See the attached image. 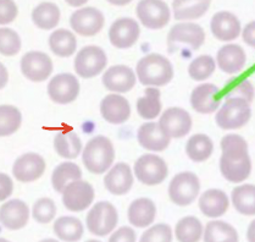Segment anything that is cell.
Returning a JSON list of instances; mask_svg holds the SVG:
<instances>
[{"label": "cell", "mask_w": 255, "mask_h": 242, "mask_svg": "<svg viewBox=\"0 0 255 242\" xmlns=\"http://www.w3.org/2000/svg\"><path fill=\"white\" fill-rule=\"evenodd\" d=\"M211 0H173L172 13L181 22H192L208 12Z\"/></svg>", "instance_id": "obj_28"}, {"label": "cell", "mask_w": 255, "mask_h": 242, "mask_svg": "<svg viewBox=\"0 0 255 242\" xmlns=\"http://www.w3.org/2000/svg\"><path fill=\"white\" fill-rule=\"evenodd\" d=\"M220 171L227 181L233 184H241L251 176L252 159L248 143L242 136L231 133L221 140Z\"/></svg>", "instance_id": "obj_1"}, {"label": "cell", "mask_w": 255, "mask_h": 242, "mask_svg": "<svg viewBox=\"0 0 255 242\" xmlns=\"http://www.w3.org/2000/svg\"><path fill=\"white\" fill-rule=\"evenodd\" d=\"M137 140L146 151L162 152L170 146L171 138L160 127L159 122H145L138 129Z\"/></svg>", "instance_id": "obj_24"}, {"label": "cell", "mask_w": 255, "mask_h": 242, "mask_svg": "<svg viewBox=\"0 0 255 242\" xmlns=\"http://www.w3.org/2000/svg\"><path fill=\"white\" fill-rule=\"evenodd\" d=\"M53 229L56 238L64 242H78L85 234L82 222L76 217L70 216H64L56 219Z\"/></svg>", "instance_id": "obj_29"}, {"label": "cell", "mask_w": 255, "mask_h": 242, "mask_svg": "<svg viewBox=\"0 0 255 242\" xmlns=\"http://www.w3.org/2000/svg\"><path fill=\"white\" fill-rule=\"evenodd\" d=\"M247 240L248 242H255V219L249 224L247 230Z\"/></svg>", "instance_id": "obj_50"}, {"label": "cell", "mask_w": 255, "mask_h": 242, "mask_svg": "<svg viewBox=\"0 0 255 242\" xmlns=\"http://www.w3.org/2000/svg\"><path fill=\"white\" fill-rule=\"evenodd\" d=\"M108 2H110L111 5H115V6H125V5L129 4L132 0H107Z\"/></svg>", "instance_id": "obj_52"}, {"label": "cell", "mask_w": 255, "mask_h": 242, "mask_svg": "<svg viewBox=\"0 0 255 242\" xmlns=\"http://www.w3.org/2000/svg\"><path fill=\"white\" fill-rule=\"evenodd\" d=\"M13 192V182L7 174L0 173V202L7 200Z\"/></svg>", "instance_id": "obj_47"}, {"label": "cell", "mask_w": 255, "mask_h": 242, "mask_svg": "<svg viewBox=\"0 0 255 242\" xmlns=\"http://www.w3.org/2000/svg\"><path fill=\"white\" fill-rule=\"evenodd\" d=\"M105 23V17L96 7H81L70 17V26L82 37H93L99 33Z\"/></svg>", "instance_id": "obj_13"}, {"label": "cell", "mask_w": 255, "mask_h": 242, "mask_svg": "<svg viewBox=\"0 0 255 242\" xmlns=\"http://www.w3.org/2000/svg\"><path fill=\"white\" fill-rule=\"evenodd\" d=\"M225 99H243L246 102L252 103L255 97V88L252 85L251 81L242 80L236 86L231 87L229 91L225 93Z\"/></svg>", "instance_id": "obj_44"}, {"label": "cell", "mask_w": 255, "mask_h": 242, "mask_svg": "<svg viewBox=\"0 0 255 242\" xmlns=\"http://www.w3.org/2000/svg\"><path fill=\"white\" fill-rule=\"evenodd\" d=\"M80 81L72 73H59L49 81L48 96L56 104H70L80 94Z\"/></svg>", "instance_id": "obj_11"}, {"label": "cell", "mask_w": 255, "mask_h": 242, "mask_svg": "<svg viewBox=\"0 0 255 242\" xmlns=\"http://www.w3.org/2000/svg\"><path fill=\"white\" fill-rule=\"evenodd\" d=\"M173 233L170 225L155 224L146 229L140 236L139 242H172Z\"/></svg>", "instance_id": "obj_43"}, {"label": "cell", "mask_w": 255, "mask_h": 242, "mask_svg": "<svg viewBox=\"0 0 255 242\" xmlns=\"http://www.w3.org/2000/svg\"><path fill=\"white\" fill-rule=\"evenodd\" d=\"M31 211L21 200H10L0 207V224L7 230H21L28 224Z\"/></svg>", "instance_id": "obj_20"}, {"label": "cell", "mask_w": 255, "mask_h": 242, "mask_svg": "<svg viewBox=\"0 0 255 242\" xmlns=\"http://www.w3.org/2000/svg\"><path fill=\"white\" fill-rule=\"evenodd\" d=\"M20 69L27 80L32 82H43L53 73V61L48 54L32 50L22 56Z\"/></svg>", "instance_id": "obj_12"}, {"label": "cell", "mask_w": 255, "mask_h": 242, "mask_svg": "<svg viewBox=\"0 0 255 242\" xmlns=\"http://www.w3.org/2000/svg\"><path fill=\"white\" fill-rule=\"evenodd\" d=\"M221 96L218 86L203 83L197 86L191 94L192 108L199 114H211L219 110Z\"/></svg>", "instance_id": "obj_23"}, {"label": "cell", "mask_w": 255, "mask_h": 242, "mask_svg": "<svg viewBox=\"0 0 255 242\" xmlns=\"http://www.w3.org/2000/svg\"><path fill=\"white\" fill-rule=\"evenodd\" d=\"M86 242H102V241H99V240H88V241H86Z\"/></svg>", "instance_id": "obj_55"}, {"label": "cell", "mask_w": 255, "mask_h": 242, "mask_svg": "<svg viewBox=\"0 0 255 242\" xmlns=\"http://www.w3.org/2000/svg\"><path fill=\"white\" fill-rule=\"evenodd\" d=\"M61 12L56 4L50 1L40 2L32 11V21L38 28L49 31L58 26L60 22Z\"/></svg>", "instance_id": "obj_33"}, {"label": "cell", "mask_w": 255, "mask_h": 242, "mask_svg": "<svg viewBox=\"0 0 255 242\" xmlns=\"http://www.w3.org/2000/svg\"><path fill=\"white\" fill-rule=\"evenodd\" d=\"M214 142L208 135L197 133L189 137L186 143L187 157L195 163H202L213 156Z\"/></svg>", "instance_id": "obj_35"}, {"label": "cell", "mask_w": 255, "mask_h": 242, "mask_svg": "<svg viewBox=\"0 0 255 242\" xmlns=\"http://www.w3.org/2000/svg\"><path fill=\"white\" fill-rule=\"evenodd\" d=\"M135 15L145 28L153 31L164 28L171 20V10L164 0H140Z\"/></svg>", "instance_id": "obj_8"}, {"label": "cell", "mask_w": 255, "mask_h": 242, "mask_svg": "<svg viewBox=\"0 0 255 242\" xmlns=\"http://www.w3.org/2000/svg\"><path fill=\"white\" fill-rule=\"evenodd\" d=\"M65 1H66L67 4L72 7H80V6H82V5L87 4V2H88V0H65Z\"/></svg>", "instance_id": "obj_51"}, {"label": "cell", "mask_w": 255, "mask_h": 242, "mask_svg": "<svg viewBox=\"0 0 255 242\" xmlns=\"http://www.w3.org/2000/svg\"><path fill=\"white\" fill-rule=\"evenodd\" d=\"M108 65L105 51L97 45H87L75 58V71L81 78H93L104 71Z\"/></svg>", "instance_id": "obj_9"}, {"label": "cell", "mask_w": 255, "mask_h": 242, "mask_svg": "<svg viewBox=\"0 0 255 242\" xmlns=\"http://www.w3.org/2000/svg\"><path fill=\"white\" fill-rule=\"evenodd\" d=\"M138 81L146 87H162L173 78V66L166 56L161 54H148L135 66Z\"/></svg>", "instance_id": "obj_2"}, {"label": "cell", "mask_w": 255, "mask_h": 242, "mask_svg": "<svg viewBox=\"0 0 255 242\" xmlns=\"http://www.w3.org/2000/svg\"><path fill=\"white\" fill-rule=\"evenodd\" d=\"M216 69V61L210 55H200L192 60L188 66V75L194 81H204L213 75Z\"/></svg>", "instance_id": "obj_40"}, {"label": "cell", "mask_w": 255, "mask_h": 242, "mask_svg": "<svg viewBox=\"0 0 255 242\" xmlns=\"http://www.w3.org/2000/svg\"><path fill=\"white\" fill-rule=\"evenodd\" d=\"M205 42V32L200 24L194 22H178L171 27L167 34V45L173 51L180 45H188L198 50Z\"/></svg>", "instance_id": "obj_10"}, {"label": "cell", "mask_w": 255, "mask_h": 242, "mask_svg": "<svg viewBox=\"0 0 255 242\" xmlns=\"http://www.w3.org/2000/svg\"><path fill=\"white\" fill-rule=\"evenodd\" d=\"M133 173L126 163L113 165L104 178V186L111 195L124 196L133 186Z\"/></svg>", "instance_id": "obj_21"}, {"label": "cell", "mask_w": 255, "mask_h": 242, "mask_svg": "<svg viewBox=\"0 0 255 242\" xmlns=\"http://www.w3.org/2000/svg\"><path fill=\"white\" fill-rule=\"evenodd\" d=\"M161 92L156 87H148L144 96L137 100V113L144 120H154L161 113Z\"/></svg>", "instance_id": "obj_32"}, {"label": "cell", "mask_w": 255, "mask_h": 242, "mask_svg": "<svg viewBox=\"0 0 255 242\" xmlns=\"http://www.w3.org/2000/svg\"><path fill=\"white\" fill-rule=\"evenodd\" d=\"M102 81L108 91L118 94L126 93L135 86L137 75L131 67L126 65H114L105 70Z\"/></svg>", "instance_id": "obj_17"}, {"label": "cell", "mask_w": 255, "mask_h": 242, "mask_svg": "<svg viewBox=\"0 0 255 242\" xmlns=\"http://www.w3.org/2000/svg\"><path fill=\"white\" fill-rule=\"evenodd\" d=\"M127 218L132 227L138 229H148L156 218L155 203L150 198H137L129 205Z\"/></svg>", "instance_id": "obj_25"}, {"label": "cell", "mask_w": 255, "mask_h": 242, "mask_svg": "<svg viewBox=\"0 0 255 242\" xmlns=\"http://www.w3.org/2000/svg\"><path fill=\"white\" fill-rule=\"evenodd\" d=\"M204 242H240L236 228L222 220H211L204 228Z\"/></svg>", "instance_id": "obj_34"}, {"label": "cell", "mask_w": 255, "mask_h": 242, "mask_svg": "<svg viewBox=\"0 0 255 242\" xmlns=\"http://www.w3.org/2000/svg\"><path fill=\"white\" fill-rule=\"evenodd\" d=\"M108 242H137V234L131 227H121L111 234Z\"/></svg>", "instance_id": "obj_46"}, {"label": "cell", "mask_w": 255, "mask_h": 242, "mask_svg": "<svg viewBox=\"0 0 255 242\" xmlns=\"http://www.w3.org/2000/svg\"><path fill=\"white\" fill-rule=\"evenodd\" d=\"M175 238L178 242H199L204 235V227L197 217H184L175 227Z\"/></svg>", "instance_id": "obj_37"}, {"label": "cell", "mask_w": 255, "mask_h": 242, "mask_svg": "<svg viewBox=\"0 0 255 242\" xmlns=\"http://www.w3.org/2000/svg\"><path fill=\"white\" fill-rule=\"evenodd\" d=\"M45 160L38 153H26L15 160L13 178L20 182H33L40 179L45 171Z\"/></svg>", "instance_id": "obj_18"}, {"label": "cell", "mask_w": 255, "mask_h": 242, "mask_svg": "<svg viewBox=\"0 0 255 242\" xmlns=\"http://www.w3.org/2000/svg\"><path fill=\"white\" fill-rule=\"evenodd\" d=\"M216 62H218L219 69L222 72L229 73V75L240 72L246 66V50L238 44L224 45L219 49Z\"/></svg>", "instance_id": "obj_27"}, {"label": "cell", "mask_w": 255, "mask_h": 242, "mask_svg": "<svg viewBox=\"0 0 255 242\" xmlns=\"http://www.w3.org/2000/svg\"><path fill=\"white\" fill-rule=\"evenodd\" d=\"M210 29L220 42H232L242 33V24L233 12L219 11L211 18Z\"/></svg>", "instance_id": "obj_19"}, {"label": "cell", "mask_w": 255, "mask_h": 242, "mask_svg": "<svg viewBox=\"0 0 255 242\" xmlns=\"http://www.w3.org/2000/svg\"><path fill=\"white\" fill-rule=\"evenodd\" d=\"M233 208L246 217L255 216V185L243 184L235 187L231 194Z\"/></svg>", "instance_id": "obj_30"}, {"label": "cell", "mask_w": 255, "mask_h": 242, "mask_svg": "<svg viewBox=\"0 0 255 242\" xmlns=\"http://www.w3.org/2000/svg\"><path fill=\"white\" fill-rule=\"evenodd\" d=\"M56 205L51 198L43 197L36 201L32 208V217L39 224H49L55 219Z\"/></svg>", "instance_id": "obj_42"}, {"label": "cell", "mask_w": 255, "mask_h": 242, "mask_svg": "<svg viewBox=\"0 0 255 242\" xmlns=\"http://www.w3.org/2000/svg\"><path fill=\"white\" fill-rule=\"evenodd\" d=\"M159 125L170 138H183L192 130V118L182 108H167L161 114Z\"/></svg>", "instance_id": "obj_15"}, {"label": "cell", "mask_w": 255, "mask_h": 242, "mask_svg": "<svg viewBox=\"0 0 255 242\" xmlns=\"http://www.w3.org/2000/svg\"><path fill=\"white\" fill-rule=\"evenodd\" d=\"M39 242H60V241L55 240V239H44V240H40Z\"/></svg>", "instance_id": "obj_53"}, {"label": "cell", "mask_w": 255, "mask_h": 242, "mask_svg": "<svg viewBox=\"0 0 255 242\" xmlns=\"http://www.w3.org/2000/svg\"><path fill=\"white\" fill-rule=\"evenodd\" d=\"M54 148L64 159H75L82 152V141L76 132L62 131L54 138Z\"/></svg>", "instance_id": "obj_36"}, {"label": "cell", "mask_w": 255, "mask_h": 242, "mask_svg": "<svg viewBox=\"0 0 255 242\" xmlns=\"http://www.w3.org/2000/svg\"><path fill=\"white\" fill-rule=\"evenodd\" d=\"M18 9L13 0H0V24L11 23L17 17Z\"/></svg>", "instance_id": "obj_45"}, {"label": "cell", "mask_w": 255, "mask_h": 242, "mask_svg": "<svg viewBox=\"0 0 255 242\" xmlns=\"http://www.w3.org/2000/svg\"><path fill=\"white\" fill-rule=\"evenodd\" d=\"M0 242H10L9 240H6V239H2V238H0Z\"/></svg>", "instance_id": "obj_54"}, {"label": "cell", "mask_w": 255, "mask_h": 242, "mask_svg": "<svg viewBox=\"0 0 255 242\" xmlns=\"http://www.w3.org/2000/svg\"><path fill=\"white\" fill-rule=\"evenodd\" d=\"M200 192L199 178L191 171H183L173 176L169 185L171 202L178 207H187L194 202Z\"/></svg>", "instance_id": "obj_7"}, {"label": "cell", "mask_w": 255, "mask_h": 242, "mask_svg": "<svg viewBox=\"0 0 255 242\" xmlns=\"http://www.w3.org/2000/svg\"><path fill=\"white\" fill-rule=\"evenodd\" d=\"M86 169L94 175H102L113 167L115 160V148L105 136H96L88 141L82 153Z\"/></svg>", "instance_id": "obj_3"}, {"label": "cell", "mask_w": 255, "mask_h": 242, "mask_svg": "<svg viewBox=\"0 0 255 242\" xmlns=\"http://www.w3.org/2000/svg\"><path fill=\"white\" fill-rule=\"evenodd\" d=\"M100 114L109 124L120 125L131 118V105L125 97L113 93L103 98L100 103Z\"/></svg>", "instance_id": "obj_22"}, {"label": "cell", "mask_w": 255, "mask_h": 242, "mask_svg": "<svg viewBox=\"0 0 255 242\" xmlns=\"http://www.w3.org/2000/svg\"><path fill=\"white\" fill-rule=\"evenodd\" d=\"M119 224L118 209L108 201L98 202L89 209L86 217L87 229L92 235L105 238L111 235Z\"/></svg>", "instance_id": "obj_4"}, {"label": "cell", "mask_w": 255, "mask_h": 242, "mask_svg": "<svg viewBox=\"0 0 255 242\" xmlns=\"http://www.w3.org/2000/svg\"><path fill=\"white\" fill-rule=\"evenodd\" d=\"M199 209L205 217L218 219L225 216L230 208V200L222 190L210 189L203 192L199 197Z\"/></svg>", "instance_id": "obj_26"}, {"label": "cell", "mask_w": 255, "mask_h": 242, "mask_svg": "<svg viewBox=\"0 0 255 242\" xmlns=\"http://www.w3.org/2000/svg\"><path fill=\"white\" fill-rule=\"evenodd\" d=\"M242 39L249 47L255 48V21L247 23L246 27L242 28Z\"/></svg>", "instance_id": "obj_48"}, {"label": "cell", "mask_w": 255, "mask_h": 242, "mask_svg": "<svg viewBox=\"0 0 255 242\" xmlns=\"http://www.w3.org/2000/svg\"><path fill=\"white\" fill-rule=\"evenodd\" d=\"M7 82H9V72H7L5 65L0 62V89L4 88L7 85Z\"/></svg>", "instance_id": "obj_49"}, {"label": "cell", "mask_w": 255, "mask_h": 242, "mask_svg": "<svg viewBox=\"0 0 255 242\" xmlns=\"http://www.w3.org/2000/svg\"><path fill=\"white\" fill-rule=\"evenodd\" d=\"M50 50L60 58H70L77 49V39L71 31L65 28L55 29L48 39Z\"/></svg>", "instance_id": "obj_31"}, {"label": "cell", "mask_w": 255, "mask_h": 242, "mask_svg": "<svg viewBox=\"0 0 255 242\" xmlns=\"http://www.w3.org/2000/svg\"><path fill=\"white\" fill-rule=\"evenodd\" d=\"M22 124V114L12 105H0V137H7L17 131Z\"/></svg>", "instance_id": "obj_39"}, {"label": "cell", "mask_w": 255, "mask_h": 242, "mask_svg": "<svg viewBox=\"0 0 255 242\" xmlns=\"http://www.w3.org/2000/svg\"><path fill=\"white\" fill-rule=\"evenodd\" d=\"M94 197L96 194L93 186L83 180L71 182L62 191V203L65 208L75 213L88 209L89 206L93 203Z\"/></svg>", "instance_id": "obj_14"}, {"label": "cell", "mask_w": 255, "mask_h": 242, "mask_svg": "<svg viewBox=\"0 0 255 242\" xmlns=\"http://www.w3.org/2000/svg\"><path fill=\"white\" fill-rule=\"evenodd\" d=\"M22 42L18 33L7 27H0V54L13 56L20 53Z\"/></svg>", "instance_id": "obj_41"}, {"label": "cell", "mask_w": 255, "mask_h": 242, "mask_svg": "<svg viewBox=\"0 0 255 242\" xmlns=\"http://www.w3.org/2000/svg\"><path fill=\"white\" fill-rule=\"evenodd\" d=\"M140 36L139 23L131 17L114 21L109 29L110 43L118 49H128L137 43Z\"/></svg>", "instance_id": "obj_16"}, {"label": "cell", "mask_w": 255, "mask_h": 242, "mask_svg": "<svg viewBox=\"0 0 255 242\" xmlns=\"http://www.w3.org/2000/svg\"><path fill=\"white\" fill-rule=\"evenodd\" d=\"M251 118V103L243 99H226L219 108L215 121L222 130H238L246 126Z\"/></svg>", "instance_id": "obj_5"}, {"label": "cell", "mask_w": 255, "mask_h": 242, "mask_svg": "<svg viewBox=\"0 0 255 242\" xmlns=\"http://www.w3.org/2000/svg\"><path fill=\"white\" fill-rule=\"evenodd\" d=\"M81 178H82V170L76 163L64 162L54 169L51 175V185L56 192L62 194L67 185L81 180Z\"/></svg>", "instance_id": "obj_38"}, {"label": "cell", "mask_w": 255, "mask_h": 242, "mask_svg": "<svg viewBox=\"0 0 255 242\" xmlns=\"http://www.w3.org/2000/svg\"><path fill=\"white\" fill-rule=\"evenodd\" d=\"M133 174L145 186H156L169 175L166 162L156 154H143L134 162Z\"/></svg>", "instance_id": "obj_6"}]
</instances>
